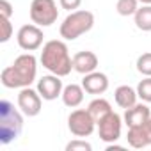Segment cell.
Instances as JSON below:
<instances>
[{"label":"cell","instance_id":"cell-1","mask_svg":"<svg viewBox=\"0 0 151 151\" xmlns=\"http://www.w3.org/2000/svg\"><path fill=\"white\" fill-rule=\"evenodd\" d=\"M37 75V59L32 53H22L14 62L2 69L0 82L7 89H23L30 87Z\"/></svg>","mask_w":151,"mask_h":151},{"label":"cell","instance_id":"cell-2","mask_svg":"<svg viewBox=\"0 0 151 151\" xmlns=\"http://www.w3.org/2000/svg\"><path fill=\"white\" fill-rule=\"evenodd\" d=\"M43 68L57 77H68L73 69V57L69 55V48L60 39H52L43 45V52L39 57Z\"/></svg>","mask_w":151,"mask_h":151},{"label":"cell","instance_id":"cell-3","mask_svg":"<svg viewBox=\"0 0 151 151\" xmlns=\"http://www.w3.org/2000/svg\"><path fill=\"white\" fill-rule=\"evenodd\" d=\"M23 130V116L7 100L0 101V142L9 144L20 137Z\"/></svg>","mask_w":151,"mask_h":151},{"label":"cell","instance_id":"cell-4","mask_svg":"<svg viewBox=\"0 0 151 151\" xmlns=\"http://www.w3.org/2000/svg\"><path fill=\"white\" fill-rule=\"evenodd\" d=\"M93 27H94V14L86 9H77L71 11L64 18V22L59 27V32L60 37H64L66 41H75L82 34L89 32Z\"/></svg>","mask_w":151,"mask_h":151},{"label":"cell","instance_id":"cell-5","mask_svg":"<svg viewBox=\"0 0 151 151\" xmlns=\"http://www.w3.org/2000/svg\"><path fill=\"white\" fill-rule=\"evenodd\" d=\"M59 9L55 0H32L30 4V20L39 27H50L57 22Z\"/></svg>","mask_w":151,"mask_h":151},{"label":"cell","instance_id":"cell-6","mask_svg":"<svg viewBox=\"0 0 151 151\" xmlns=\"http://www.w3.org/2000/svg\"><path fill=\"white\" fill-rule=\"evenodd\" d=\"M68 128L75 137H89L94 128H96V121L91 116V112L87 109H77L73 110L68 117Z\"/></svg>","mask_w":151,"mask_h":151},{"label":"cell","instance_id":"cell-7","mask_svg":"<svg viewBox=\"0 0 151 151\" xmlns=\"http://www.w3.org/2000/svg\"><path fill=\"white\" fill-rule=\"evenodd\" d=\"M98 126V135L103 142L112 144L117 142L121 139V130H123V119L117 112H109L107 116H103L101 119L96 121Z\"/></svg>","mask_w":151,"mask_h":151},{"label":"cell","instance_id":"cell-8","mask_svg":"<svg viewBox=\"0 0 151 151\" xmlns=\"http://www.w3.org/2000/svg\"><path fill=\"white\" fill-rule=\"evenodd\" d=\"M43 39H45V34H43L41 27L36 23H29V25L20 27V30L16 34L18 46L25 52H36L37 48H41Z\"/></svg>","mask_w":151,"mask_h":151},{"label":"cell","instance_id":"cell-9","mask_svg":"<svg viewBox=\"0 0 151 151\" xmlns=\"http://www.w3.org/2000/svg\"><path fill=\"white\" fill-rule=\"evenodd\" d=\"M18 107L20 110L29 116V117H36L39 112H41V107H43V98L41 94L37 93V89H30V87H23L18 94Z\"/></svg>","mask_w":151,"mask_h":151},{"label":"cell","instance_id":"cell-10","mask_svg":"<svg viewBox=\"0 0 151 151\" xmlns=\"http://www.w3.org/2000/svg\"><path fill=\"white\" fill-rule=\"evenodd\" d=\"M62 80L57 75H46V77H41L37 80V93L41 94L43 100L46 101H52V100H57L60 94H62Z\"/></svg>","mask_w":151,"mask_h":151},{"label":"cell","instance_id":"cell-11","mask_svg":"<svg viewBox=\"0 0 151 151\" xmlns=\"http://www.w3.org/2000/svg\"><path fill=\"white\" fill-rule=\"evenodd\" d=\"M126 140H128V144H130L132 147H135V149H142V147L151 146V119L146 121V123L140 124V126L128 128Z\"/></svg>","mask_w":151,"mask_h":151},{"label":"cell","instance_id":"cell-12","mask_svg":"<svg viewBox=\"0 0 151 151\" xmlns=\"http://www.w3.org/2000/svg\"><path fill=\"white\" fill-rule=\"evenodd\" d=\"M151 119V110L149 107L144 103H135L133 107L130 109H124V116H123V121L128 128H133V126H140L144 124L146 121Z\"/></svg>","mask_w":151,"mask_h":151},{"label":"cell","instance_id":"cell-13","mask_svg":"<svg viewBox=\"0 0 151 151\" xmlns=\"http://www.w3.org/2000/svg\"><path fill=\"white\" fill-rule=\"evenodd\" d=\"M82 87L89 94H103L109 89V77L105 73H101V71L87 73V75H84Z\"/></svg>","mask_w":151,"mask_h":151},{"label":"cell","instance_id":"cell-14","mask_svg":"<svg viewBox=\"0 0 151 151\" xmlns=\"http://www.w3.org/2000/svg\"><path fill=\"white\" fill-rule=\"evenodd\" d=\"M98 64H100V60H98L94 52L86 50V52H78L73 55V69L80 75H87V73L96 71Z\"/></svg>","mask_w":151,"mask_h":151},{"label":"cell","instance_id":"cell-15","mask_svg":"<svg viewBox=\"0 0 151 151\" xmlns=\"http://www.w3.org/2000/svg\"><path fill=\"white\" fill-rule=\"evenodd\" d=\"M84 93H86V89L82 86H78V84H69V86H66L62 89V94H60L62 103L66 107H69V109H77L84 101Z\"/></svg>","mask_w":151,"mask_h":151},{"label":"cell","instance_id":"cell-16","mask_svg":"<svg viewBox=\"0 0 151 151\" xmlns=\"http://www.w3.org/2000/svg\"><path fill=\"white\" fill-rule=\"evenodd\" d=\"M137 98H139L137 89H133V87H130V86H119V87L116 89V93H114V100H116V103H117L121 109H130V107H133V105L137 103Z\"/></svg>","mask_w":151,"mask_h":151},{"label":"cell","instance_id":"cell-17","mask_svg":"<svg viewBox=\"0 0 151 151\" xmlns=\"http://www.w3.org/2000/svg\"><path fill=\"white\" fill-rule=\"evenodd\" d=\"M135 27L142 32H151V6H142L133 14Z\"/></svg>","mask_w":151,"mask_h":151},{"label":"cell","instance_id":"cell-18","mask_svg":"<svg viewBox=\"0 0 151 151\" xmlns=\"http://www.w3.org/2000/svg\"><path fill=\"white\" fill-rule=\"evenodd\" d=\"M87 110L91 112V116L94 117V121H98V119H101L103 116H107L109 112H112V107H110V103H109L105 98H96V100H93V101L89 103Z\"/></svg>","mask_w":151,"mask_h":151},{"label":"cell","instance_id":"cell-19","mask_svg":"<svg viewBox=\"0 0 151 151\" xmlns=\"http://www.w3.org/2000/svg\"><path fill=\"white\" fill-rule=\"evenodd\" d=\"M139 0H117L116 4V11L121 16H133L139 9Z\"/></svg>","mask_w":151,"mask_h":151},{"label":"cell","instance_id":"cell-20","mask_svg":"<svg viewBox=\"0 0 151 151\" xmlns=\"http://www.w3.org/2000/svg\"><path fill=\"white\" fill-rule=\"evenodd\" d=\"M137 94L142 101L146 103H151V77H146L144 80L139 82L137 86Z\"/></svg>","mask_w":151,"mask_h":151},{"label":"cell","instance_id":"cell-21","mask_svg":"<svg viewBox=\"0 0 151 151\" xmlns=\"http://www.w3.org/2000/svg\"><path fill=\"white\" fill-rule=\"evenodd\" d=\"M137 71L144 77H151V52H146L137 59Z\"/></svg>","mask_w":151,"mask_h":151},{"label":"cell","instance_id":"cell-22","mask_svg":"<svg viewBox=\"0 0 151 151\" xmlns=\"http://www.w3.org/2000/svg\"><path fill=\"white\" fill-rule=\"evenodd\" d=\"M0 27H2V34H0V43H7L13 36V23L11 18L0 16Z\"/></svg>","mask_w":151,"mask_h":151},{"label":"cell","instance_id":"cell-23","mask_svg":"<svg viewBox=\"0 0 151 151\" xmlns=\"http://www.w3.org/2000/svg\"><path fill=\"white\" fill-rule=\"evenodd\" d=\"M77 149H80V151H91L93 146H91L89 142L82 140L80 137H77L75 140H71V142L66 144V151H77Z\"/></svg>","mask_w":151,"mask_h":151},{"label":"cell","instance_id":"cell-24","mask_svg":"<svg viewBox=\"0 0 151 151\" xmlns=\"http://www.w3.org/2000/svg\"><path fill=\"white\" fill-rule=\"evenodd\" d=\"M59 4H60V7L62 9H66V11H77L78 7H80V4H82V0H59Z\"/></svg>","mask_w":151,"mask_h":151},{"label":"cell","instance_id":"cell-25","mask_svg":"<svg viewBox=\"0 0 151 151\" xmlns=\"http://www.w3.org/2000/svg\"><path fill=\"white\" fill-rule=\"evenodd\" d=\"M0 16H4V18L13 16V6L7 2V0H0Z\"/></svg>","mask_w":151,"mask_h":151},{"label":"cell","instance_id":"cell-26","mask_svg":"<svg viewBox=\"0 0 151 151\" xmlns=\"http://www.w3.org/2000/svg\"><path fill=\"white\" fill-rule=\"evenodd\" d=\"M142 6H151V0H139Z\"/></svg>","mask_w":151,"mask_h":151}]
</instances>
